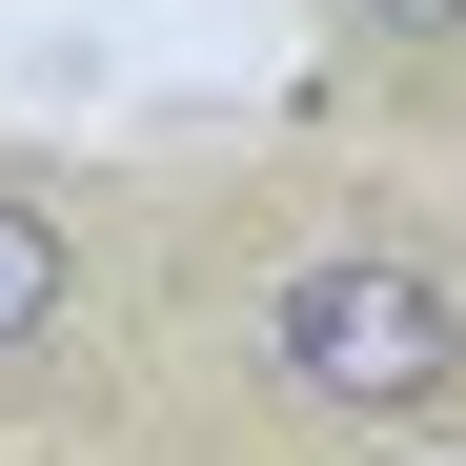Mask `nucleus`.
<instances>
[{
  "instance_id": "obj_1",
  "label": "nucleus",
  "mask_w": 466,
  "mask_h": 466,
  "mask_svg": "<svg viewBox=\"0 0 466 466\" xmlns=\"http://www.w3.org/2000/svg\"><path fill=\"white\" fill-rule=\"evenodd\" d=\"M203 345L244 365L284 426L446 446L466 426V223L406 203V183H244Z\"/></svg>"
},
{
  "instance_id": "obj_2",
  "label": "nucleus",
  "mask_w": 466,
  "mask_h": 466,
  "mask_svg": "<svg viewBox=\"0 0 466 466\" xmlns=\"http://www.w3.org/2000/svg\"><path fill=\"white\" fill-rule=\"evenodd\" d=\"M122 325V264H102V203L0 163V385H82Z\"/></svg>"
},
{
  "instance_id": "obj_3",
  "label": "nucleus",
  "mask_w": 466,
  "mask_h": 466,
  "mask_svg": "<svg viewBox=\"0 0 466 466\" xmlns=\"http://www.w3.org/2000/svg\"><path fill=\"white\" fill-rule=\"evenodd\" d=\"M345 41V82H406V102H466V0H304Z\"/></svg>"
}]
</instances>
